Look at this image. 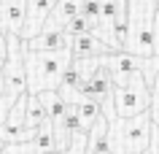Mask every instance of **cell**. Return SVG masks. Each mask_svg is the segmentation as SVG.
I'll return each instance as SVG.
<instances>
[{"label": "cell", "instance_id": "30bf717a", "mask_svg": "<svg viewBox=\"0 0 159 154\" xmlns=\"http://www.w3.org/2000/svg\"><path fill=\"white\" fill-rule=\"evenodd\" d=\"M43 119H46V111H43L38 95H30V92H27V103H25V127L35 130Z\"/></svg>", "mask_w": 159, "mask_h": 154}, {"label": "cell", "instance_id": "5b68a950", "mask_svg": "<svg viewBox=\"0 0 159 154\" xmlns=\"http://www.w3.org/2000/svg\"><path fill=\"white\" fill-rule=\"evenodd\" d=\"M111 51H119V49L111 46V43H105L100 35L92 33V30L70 38V54H73L75 60H84V57H105Z\"/></svg>", "mask_w": 159, "mask_h": 154}, {"label": "cell", "instance_id": "6da1fadb", "mask_svg": "<svg viewBox=\"0 0 159 154\" xmlns=\"http://www.w3.org/2000/svg\"><path fill=\"white\" fill-rule=\"evenodd\" d=\"M73 60L70 49L57 51H30L25 49V76H27V92L38 95L43 89H57L59 76Z\"/></svg>", "mask_w": 159, "mask_h": 154}, {"label": "cell", "instance_id": "52a82bcc", "mask_svg": "<svg viewBox=\"0 0 159 154\" xmlns=\"http://www.w3.org/2000/svg\"><path fill=\"white\" fill-rule=\"evenodd\" d=\"M51 146H57V135H54V124L49 119H43L38 127H35V135L30 143H25V154H38V152H46Z\"/></svg>", "mask_w": 159, "mask_h": 154}, {"label": "cell", "instance_id": "8992f818", "mask_svg": "<svg viewBox=\"0 0 159 154\" xmlns=\"http://www.w3.org/2000/svg\"><path fill=\"white\" fill-rule=\"evenodd\" d=\"M25 49L30 51H57V49H70V35L65 30H41L38 35L27 38Z\"/></svg>", "mask_w": 159, "mask_h": 154}, {"label": "cell", "instance_id": "7a4b0ae2", "mask_svg": "<svg viewBox=\"0 0 159 154\" xmlns=\"http://www.w3.org/2000/svg\"><path fill=\"white\" fill-rule=\"evenodd\" d=\"M151 114H135V116H116L108 124V143L113 154H143L148 149L151 138Z\"/></svg>", "mask_w": 159, "mask_h": 154}, {"label": "cell", "instance_id": "3957f363", "mask_svg": "<svg viewBox=\"0 0 159 154\" xmlns=\"http://www.w3.org/2000/svg\"><path fill=\"white\" fill-rule=\"evenodd\" d=\"M113 111L116 116H135V114L148 111L151 105V86L146 84V78L140 73H135L124 86H113Z\"/></svg>", "mask_w": 159, "mask_h": 154}, {"label": "cell", "instance_id": "4fadbf2b", "mask_svg": "<svg viewBox=\"0 0 159 154\" xmlns=\"http://www.w3.org/2000/svg\"><path fill=\"white\" fill-rule=\"evenodd\" d=\"M8 141H6V138H3V135H0V154H6V152H8Z\"/></svg>", "mask_w": 159, "mask_h": 154}, {"label": "cell", "instance_id": "2e32d148", "mask_svg": "<svg viewBox=\"0 0 159 154\" xmlns=\"http://www.w3.org/2000/svg\"><path fill=\"white\" fill-rule=\"evenodd\" d=\"M157 8H159V0H157Z\"/></svg>", "mask_w": 159, "mask_h": 154}, {"label": "cell", "instance_id": "ba28073f", "mask_svg": "<svg viewBox=\"0 0 159 154\" xmlns=\"http://www.w3.org/2000/svg\"><path fill=\"white\" fill-rule=\"evenodd\" d=\"M38 100H41L43 111H46V119L51 124H57L67 108V100L59 95V89H43V92H38Z\"/></svg>", "mask_w": 159, "mask_h": 154}, {"label": "cell", "instance_id": "5bb4252c", "mask_svg": "<svg viewBox=\"0 0 159 154\" xmlns=\"http://www.w3.org/2000/svg\"><path fill=\"white\" fill-rule=\"evenodd\" d=\"M6 154H25V149H22V146H8Z\"/></svg>", "mask_w": 159, "mask_h": 154}, {"label": "cell", "instance_id": "9c48e42d", "mask_svg": "<svg viewBox=\"0 0 159 154\" xmlns=\"http://www.w3.org/2000/svg\"><path fill=\"white\" fill-rule=\"evenodd\" d=\"M73 105H75L78 119H81V130H84V133H89V127L94 124V119H97V116H100V111H102L100 100H94V97H78Z\"/></svg>", "mask_w": 159, "mask_h": 154}, {"label": "cell", "instance_id": "8fae6325", "mask_svg": "<svg viewBox=\"0 0 159 154\" xmlns=\"http://www.w3.org/2000/svg\"><path fill=\"white\" fill-rule=\"evenodd\" d=\"M62 30H65L70 38H75V35H81V33H89V30H92V25H89V22H86V16L78 11V14H75V16L70 19V22H67Z\"/></svg>", "mask_w": 159, "mask_h": 154}, {"label": "cell", "instance_id": "9a60e30c", "mask_svg": "<svg viewBox=\"0 0 159 154\" xmlns=\"http://www.w3.org/2000/svg\"><path fill=\"white\" fill-rule=\"evenodd\" d=\"M0 97H3V78H0Z\"/></svg>", "mask_w": 159, "mask_h": 154}, {"label": "cell", "instance_id": "277c9868", "mask_svg": "<svg viewBox=\"0 0 159 154\" xmlns=\"http://www.w3.org/2000/svg\"><path fill=\"white\" fill-rule=\"evenodd\" d=\"M78 95L81 97H94V100H100V103L113 97V78H111V70L102 62V57H100V65L92 70V76L81 81Z\"/></svg>", "mask_w": 159, "mask_h": 154}, {"label": "cell", "instance_id": "7c38bea8", "mask_svg": "<svg viewBox=\"0 0 159 154\" xmlns=\"http://www.w3.org/2000/svg\"><path fill=\"white\" fill-rule=\"evenodd\" d=\"M146 154H159V127L151 124V138H148V149Z\"/></svg>", "mask_w": 159, "mask_h": 154}]
</instances>
